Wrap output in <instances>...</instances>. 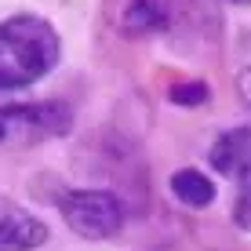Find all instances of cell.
I'll use <instances>...</instances> for the list:
<instances>
[{"instance_id":"3957f363","label":"cell","mask_w":251,"mask_h":251,"mask_svg":"<svg viewBox=\"0 0 251 251\" xmlns=\"http://www.w3.org/2000/svg\"><path fill=\"white\" fill-rule=\"evenodd\" d=\"M211 168L222 178L237 186V201H233V222L240 229H251V124H240L233 131L219 135L207 153Z\"/></svg>"},{"instance_id":"5b68a950","label":"cell","mask_w":251,"mask_h":251,"mask_svg":"<svg viewBox=\"0 0 251 251\" xmlns=\"http://www.w3.org/2000/svg\"><path fill=\"white\" fill-rule=\"evenodd\" d=\"M0 120L7 124V131L25 135V138H58L73 127V109L66 102H11L0 106Z\"/></svg>"},{"instance_id":"8992f818","label":"cell","mask_w":251,"mask_h":251,"mask_svg":"<svg viewBox=\"0 0 251 251\" xmlns=\"http://www.w3.org/2000/svg\"><path fill=\"white\" fill-rule=\"evenodd\" d=\"M48 240V226L25 204L0 197V251H37Z\"/></svg>"},{"instance_id":"30bf717a","label":"cell","mask_w":251,"mask_h":251,"mask_svg":"<svg viewBox=\"0 0 251 251\" xmlns=\"http://www.w3.org/2000/svg\"><path fill=\"white\" fill-rule=\"evenodd\" d=\"M7 138H11V131H7V124L0 120V142H7Z\"/></svg>"},{"instance_id":"6da1fadb","label":"cell","mask_w":251,"mask_h":251,"mask_svg":"<svg viewBox=\"0 0 251 251\" xmlns=\"http://www.w3.org/2000/svg\"><path fill=\"white\" fill-rule=\"evenodd\" d=\"M62 58V37L44 15H11L0 22V91L44 80Z\"/></svg>"},{"instance_id":"52a82bcc","label":"cell","mask_w":251,"mask_h":251,"mask_svg":"<svg viewBox=\"0 0 251 251\" xmlns=\"http://www.w3.org/2000/svg\"><path fill=\"white\" fill-rule=\"evenodd\" d=\"M171 193L186 207H207L215 201V182L201 168H178L175 175H171Z\"/></svg>"},{"instance_id":"ba28073f","label":"cell","mask_w":251,"mask_h":251,"mask_svg":"<svg viewBox=\"0 0 251 251\" xmlns=\"http://www.w3.org/2000/svg\"><path fill=\"white\" fill-rule=\"evenodd\" d=\"M168 99L182 109H197L211 99V88H207V80H201V76H182V80H175L168 88Z\"/></svg>"},{"instance_id":"277c9868","label":"cell","mask_w":251,"mask_h":251,"mask_svg":"<svg viewBox=\"0 0 251 251\" xmlns=\"http://www.w3.org/2000/svg\"><path fill=\"white\" fill-rule=\"evenodd\" d=\"M102 22L124 40H150L171 25V0H102Z\"/></svg>"},{"instance_id":"8fae6325","label":"cell","mask_w":251,"mask_h":251,"mask_svg":"<svg viewBox=\"0 0 251 251\" xmlns=\"http://www.w3.org/2000/svg\"><path fill=\"white\" fill-rule=\"evenodd\" d=\"M229 4H251V0H229Z\"/></svg>"},{"instance_id":"9c48e42d","label":"cell","mask_w":251,"mask_h":251,"mask_svg":"<svg viewBox=\"0 0 251 251\" xmlns=\"http://www.w3.org/2000/svg\"><path fill=\"white\" fill-rule=\"evenodd\" d=\"M237 91H240V99H244V106L251 109V66L240 69V76H237Z\"/></svg>"},{"instance_id":"7a4b0ae2","label":"cell","mask_w":251,"mask_h":251,"mask_svg":"<svg viewBox=\"0 0 251 251\" xmlns=\"http://www.w3.org/2000/svg\"><path fill=\"white\" fill-rule=\"evenodd\" d=\"M58 211L84 240H109L124 229V204L109 189H66L58 197Z\"/></svg>"}]
</instances>
